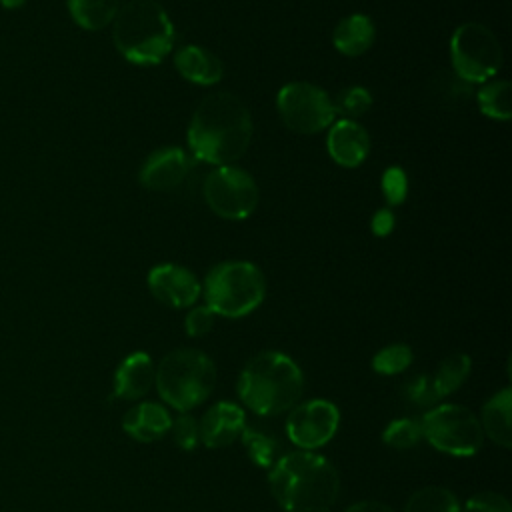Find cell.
Instances as JSON below:
<instances>
[{
	"instance_id": "cell-34",
	"label": "cell",
	"mask_w": 512,
	"mask_h": 512,
	"mask_svg": "<svg viewBox=\"0 0 512 512\" xmlns=\"http://www.w3.org/2000/svg\"><path fill=\"white\" fill-rule=\"evenodd\" d=\"M394 226H396V218H394V212H392L388 206L376 210L374 216H372V220H370L372 232H374L376 236H380V238L388 236V234L394 230Z\"/></svg>"
},
{
	"instance_id": "cell-30",
	"label": "cell",
	"mask_w": 512,
	"mask_h": 512,
	"mask_svg": "<svg viewBox=\"0 0 512 512\" xmlns=\"http://www.w3.org/2000/svg\"><path fill=\"white\" fill-rule=\"evenodd\" d=\"M170 432H172V438L174 442L190 452L194 450L198 444H200V428H198V420L188 414V412H180L176 418H172V426H170Z\"/></svg>"
},
{
	"instance_id": "cell-18",
	"label": "cell",
	"mask_w": 512,
	"mask_h": 512,
	"mask_svg": "<svg viewBox=\"0 0 512 512\" xmlns=\"http://www.w3.org/2000/svg\"><path fill=\"white\" fill-rule=\"evenodd\" d=\"M174 64L182 78L200 86H214L224 76L220 58L212 50L196 44L182 46L174 56Z\"/></svg>"
},
{
	"instance_id": "cell-12",
	"label": "cell",
	"mask_w": 512,
	"mask_h": 512,
	"mask_svg": "<svg viewBox=\"0 0 512 512\" xmlns=\"http://www.w3.org/2000/svg\"><path fill=\"white\" fill-rule=\"evenodd\" d=\"M194 158L178 146L154 150L140 168V184L156 192H172L180 188L192 174Z\"/></svg>"
},
{
	"instance_id": "cell-24",
	"label": "cell",
	"mask_w": 512,
	"mask_h": 512,
	"mask_svg": "<svg viewBox=\"0 0 512 512\" xmlns=\"http://www.w3.org/2000/svg\"><path fill=\"white\" fill-rule=\"evenodd\" d=\"M460 508V500L452 490L444 486H426L408 498L404 512H460Z\"/></svg>"
},
{
	"instance_id": "cell-14",
	"label": "cell",
	"mask_w": 512,
	"mask_h": 512,
	"mask_svg": "<svg viewBox=\"0 0 512 512\" xmlns=\"http://www.w3.org/2000/svg\"><path fill=\"white\" fill-rule=\"evenodd\" d=\"M198 428L200 442L206 448H226L234 444L246 428V412L236 402L220 400L204 412Z\"/></svg>"
},
{
	"instance_id": "cell-35",
	"label": "cell",
	"mask_w": 512,
	"mask_h": 512,
	"mask_svg": "<svg viewBox=\"0 0 512 512\" xmlns=\"http://www.w3.org/2000/svg\"><path fill=\"white\" fill-rule=\"evenodd\" d=\"M344 512H394V508H390L380 500H360L348 506Z\"/></svg>"
},
{
	"instance_id": "cell-17",
	"label": "cell",
	"mask_w": 512,
	"mask_h": 512,
	"mask_svg": "<svg viewBox=\"0 0 512 512\" xmlns=\"http://www.w3.org/2000/svg\"><path fill=\"white\" fill-rule=\"evenodd\" d=\"M172 416L160 402H138L122 416V430L138 442H156L170 432Z\"/></svg>"
},
{
	"instance_id": "cell-31",
	"label": "cell",
	"mask_w": 512,
	"mask_h": 512,
	"mask_svg": "<svg viewBox=\"0 0 512 512\" xmlns=\"http://www.w3.org/2000/svg\"><path fill=\"white\" fill-rule=\"evenodd\" d=\"M382 194L390 206H398L408 196V176L400 166H390L382 174Z\"/></svg>"
},
{
	"instance_id": "cell-5",
	"label": "cell",
	"mask_w": 512,
	"mask_h": 512,
	"mask_svg": "<svg viewBox=\"0 0 512 512\" xmlns=\"http://www.w3.org/2000/svg\"><path fill=\"white\" fill-rule=\"evenodd\" d=\"M214 384L216 364L196 348L172 350L156 366L154 386L160 398L178 412L200 406L212 394Z\"/></svg>"
},
{
	"instance_id": "cell-13",
	"label": "cell",
	"mask_w": 512,
	"mask_h": 512,
	"mask_svg": "<svg viewBox=\"0 0 512 512\" xmlns=\"http://www.w3.org/2000/svg\"><path fill=\"white\" fill-rule=\"evenodd\" d=\"M152 296L168 308H190L202 294V284L192 270L180 264L164 262L148 272Z\"/></svg>"
},
{
	"instance_id": "cell-7",
	"label": "cell",
	"mask_w": 512,
	"mask_h": 512,
	"mask_svg": "<svg viewBox=\"0 0 512 512\" xmlns=\"http://www.w3.org/2000/svg\"><path fill=\"white\" fill-rule=\"evenodd\" d=\"M420 428L422 438L448 456H474L484 444L478 416L460 404H434L420 418Z\"/></svg>"
},
{
	"instance_id": "cell-22",
	"label": "cell",
	"mask_w": 512,
	"mask_h": 512,
	"mask_svg": "<svg viewBox=\"0 0 512 512\" xmlns=\"http://www.w3.org/2000/svg\"><path fill=\"white\" fill-rule=\"evenodd\" d=\"M470 370H472V358L468 354L454 352L446 356L432 376L438 398H444L456 392L466 382Z\"/></svg>"
},
{
	"instance_id": "cell-28",
	"label": "cell",
	"mask_w": 512,
	"mask_h": 512,
	"mask_svg": "<svg viewBox=\"0 0 512 512\" xmlns=\"http://www.w3.org/2000/svg\"><path fill=\"white\" fill-rule=\"evenodd\" d=\"M334 102L336 114L348 120H356L362 114H366L372 106V94L364 86H348L342 92H338Z\"/></svg>"
},
{
	"instance_id": "cell-3",
	"label": "cell",
	"mask_w": 512,
	"mask_h": 512,
	"mask_svg": "<svg viewBox=\"0 0 512 512\" xmlns=\"http://www.w3.org/2000/svg\"><path fill=\"white\" fill-rule=\"evenodd\" d=\"M238 396L246 408L260 416H278L292 410L304 392L300 366L278 350L252 356L238 378Z\"/></svg>"
},
{
	"instance_id": "cell-19",
	"label": "cell",
	"mask_w": 512,
	"mask_h": 512,
	"mask_svg": "<svg viewBox=\"0 0 512 512\" xmlns=\"http://www.w3.org/2000/svg\"><path fill=\"white\" fill-rule=\"evenodd\" d=\"M510 408H512V390L510 386H506L484 402L478 418L484 436H488L500 448L512 446Z\"/></svg>"
},
{
	"instance_id": "cell-11",
	"label": "cell",
	"mask_w": 512,
	"mask_h": 512,
	"mask_svg": "<svg viewBox=\"0 0 512 512\" xmlns=\"http://www.w3.org/2000/svg\"><path fill=\"white\" fill-rule=\"evenodd\" d=\"M340 426V410L324 398L298 402L286 420V434L300 450L314 452L328 444Z\"/></svg>"
},
{
	"instance_id": "cell-10",
	"label": "cell",
	"mask_w": 512,
	"mask_h": 512,
	"mask_svg": "<svg viewBox=\"0 0 512 512\" xmlns=\"http://www.w3.org/2000/svg\"><path fill=\"white\" fill-rule=\"evenodd\" d=\"M278 114L296 134H318L336 118L330 94L312 82H288L276 96Z\"/></svg>"
},
{
	"instance_id": "cell-26",
	"label": "cell",
	"mask_w": 512,
	"mask_h": 512,
	"mask_svg": "<svg viewBox=\"0 0 512 512\" xmlns=\"http://www.w3.org/2000/svg\"><path fill=\"white\" fill-rule=\"evenodd\" d=\"M412 360H414L412 348L408 344L398 342V344H390V346L380 348L372 358V368H374L376 374L396 376V374L408 370Z\"/></svg>"
},
{
	"instance_id": "cell-9",
	"label": "cell",
	"mask_w": 512,
	"mask_h": 512,
	"mask_svg": "<svg viewBox=\"0 0 512 512\" xmlns=\"http://www.w3.org/2000/svg\"><path fill=\"white\" fill-rule=\"evenodd\" d=\"M202 194L210 210L226 220H246L260 200L256 180L236 164L214 166L202 182Z\"/></svg>"
},
{
	"instance_id": "cell-15",
	"label": "cell",
	"mask_w": 512,
	"mask_h": 512,
	"mask_svg": "<svg viewBox=\"0 0 512 512\" xmlns=\"http://www.w3.org/2000/svg\"><path fill=\"white\" fill-rule=\"evenodd\" d=\"M326 148L338 166L356 168L370 152V136L360 122L340 118L330 124Z\"/></svg>"
},
{
	"instance_id": "cell-2",
	"label": "cell",
	"mask_w": 512,
	"mask_h": 512,
	"mask_svg": "<svg viewBox=\"0 0 512 512\" xmlns=\"http://www.w3.org/2000/svg\"><path fill=\"white\" fill-rule=\"evenodd\" d=\"M268 484L284 512H330L340 494L336 466L310 450L282 454L268 472Z\"/></svg>"
},
{
	"instance_id": "cell-8",
	"label": "cell",
	"mask_w": 512,
	"mask_h": 512,
	"mask_svg": "<svg viewBox=\"0 0 512 512\" xmlns=\"http://www.w3.org/2000/svg\"><path fill=\"white\" fill-rule=\"evenodd\" d=\"M452 68L466 84H484L492 80L502 66V46L496 34L480 24H460L450 38Z\"/></svg>"
},
{
	"instance_id": "cell-21",
	"label": "cell",
	"mask_w": 512,
	"mask_h": 512,
	"mask_svg": "<svg viewBox=\"0 0 512 512\" xmlns=\"http://www.w3.org/2000/svg\"><path fill=\"white\" fill-rule=\"evenodd\" d=\"M120 0H68V10L74 22L84 30H102L116 18Z\"/></svg>"
},
{
	"instance_id": "cell-16",
	"label": "cell",
	"mask_w": 512,
	"mask_h": 512,
	"mask_svg": "<svg viewBox=\"0 0 512 512\" xmlns=\"http://www.w3.org/2000/svg\"><path fill=\"white\" fill-rule=\"evenodd\" d=\"M156 378V364L150 354L138 350L126 356L114 372V396L138 400L150 392Z\"/></svg>"
},
{
	"instance_id": "cell-23",
	"label": "cell",
	"mask_w": 512,
	"mask_h": 512,
	"mask_svg": "<svg viewBox=\"0 0 512 512\" xmlns=\"http://www.w3.org/2000/svg\"><path fill=\"white\" fill-rule=\"evenodd\" d=\"M478 108L484 116L492 120L506 122L512 116V104H510V82L506 80H488L480 84V90L476 94Z\"/></svg>"
},
{
	"instance_id": "cell-33",
	"label": "cell",
	"mask_w": 512,
	"mask_h": 512,
	"mask_svg": "<svg viewBox=\"0 0 512 512\" xmlns=\"http://www.w3.org/2000/svg\"><path fill=\"white\" fill-rule=\"evenodd\" d=\"M214 318L216 314L204 304V306H190L186 318H184V328L186 334L192 338H200L204 334H208L214 326Z\"/></svg>"
},
{
	"instance_id": "cell-6",
	"label": "cell",
	"mask_w": 512,
	"mask_h": 512,
	"mask_svg": "<svg viewBox=\"0 0 512 512\" xmlns=\"http://www.w3.org/2000/svg\"><path fill=\"white\" fill-rule=\"evenodd\" d=\"M202 294L216 316L242 318L262 304L266 278L254 262L226 260L206 274Z\"/></svg>"
},
{
	"instance_id": "cell-1",
	"label": "cell",
	"mask_w": 512,
	"mask_h": 512,
	"mask_svg": "<svg viewBox=\"0 0 512 512\" xmlns=\"http://www.w3.org/2000/svg\"><path fill=\"white\" fill-rule=\"evenodd\" d=\"M252 116L230 92H212L194 108L188 124V150L194 160L224 166L242 158L252 142Z\"/></svg>"
},
{
	"instance_id": "cell-29",
	"label": "cell",
	"mask_w": 512,
	"mask_h": 512,
	"mask_svg": "<svg viewBox=\"0 0 512 512\" xmlns=\"http://www.w3.org/2000/svg\"><path fill=\"white\" fill-rule=\"evenodd\" d=\"M404 396L408 398L410 404L420 406V408H432L440 398L434 390V382L432 376L428 374H418L412 376L406 384H404Z\"/></svg>"
},
{
	"instance_id": "cell-36",
	"label": "cell",
	"mask_w": 512,
	"mask_h": 512,
	"mask_svg": "<svg viewBox=\"0 0 512 512\" xmlns=\"http://www.w3.org/2000/svg\"><path fill=\"white\" fill-rule=\"evenodd\" d=\"M26 0H0V4L4 6V8H8V10H14V8H20L22 4H24Z\"/></svg>"
},
{
	"instance_id": "cell-25",
	"label": "cell",
	"mask_w": 512,
	"mask_h": 512,
	"mask_svg": "<svg viewBox=\"0 0 512 512\" xmlns=\"http://www.w3.org/2000/svg\"><path fill=\"white\" fill-rule=\"evenodd\" d=\"M240 438H242V444L246 448L248 458L256 466L270 470L276 464V460L280 458V442L274 436H270V434H266L262 430L246 426L242 430Z\"/></svg>"
},
{
	"instance_id": "cell-27",
	"label": "cell",
	"mask_w": 512,
	"mask_h": 512,
	"mask_svg": "<svg viewBox=\"0 0 512 512\" xmlns=\"http://www.w3.org/2000/svg\"><path fill=\"white\" fill-rule=\"evenodd\" d=\"M382 440H384V444H388L390 448H396V450H408V448L416 446L422 440L420 420H414V418L392 420L384 428Z\"/></svg>"
},
{
	"instance_id": "cell-20",
	"label": "cell",
	"mask_w": 512,
	"mask_h": 512,
	"mask_svg": "<svg viewBox=\"0 0 512 512\" xmlns=\"http://www.w3.org/2000/svg\"><path fill=\"white\" fill-rule=\"evenodd\" d=\"M376 38V28L370 16L366 14H350L342 18L332 34L334 48L344 56H360L364 54Z\"/></svg>"
},
{
	"instance_id": "cell-4",
	"label": "cell",
	"mask_w": 512,
	"mask_h": 512,
	"mask_svg": "<svg viewBox=\"0 0 512 512\" xmlns=\"http://www.w3.org/2000/svg\"><path fill=\"white\" fill-rule=\"evenodd\" d=\"M174 24L156 0H128L112 20V40L132 64H160L174 46Z\"/></svg>"
},
{
	"instance_id": "cell-32",
	"label": "cell",
	"mask_w": 512,
	"mask_h": 512,
	"mask_svg": "<svg viewBox=\"0 0 512 512\" xmlns=\"http://www.w3.org/2000/svg\"><path fill=\"white\" fill-rule=\"evenodd\" d=\"M460 512H512V506L502 494L478 492L466 500Z\"/></svg>"
}]
</instances>
